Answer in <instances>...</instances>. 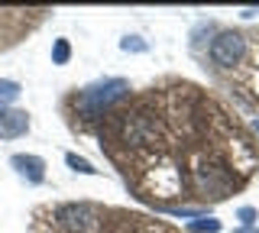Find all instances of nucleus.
<instances>
[{"instance_id": "f257e3e1", "label": "nucleus", "mask_w": 259, "mask_h": 233, "mask_svg": "<svg viewBox=\"0 0 259 233\" xmlns=\"http://www.w3.org/2000/svg\"><path fill=\"white\" fill-rule=\"evenodd\" d=\"M130 94V81H123V78H107V81L94 84V87H84V91L75 98V107L81 117H101L107 107H113L117 101H123Z\"/></svg>"}, {"instance_id": "f03ea898", "label": "nucleus", "mask_w": 259, "mask_h": 233, "mask_svg": "<svg viewBox=\"0 0 259 233\" xmlns=\"http://www.w3.org/2000/svg\"><path fill=\"white\" fill-rule=\"evenodd\" d=\"M243 55H246V39L240 33H221L210 42V62L221 68H233Z\"/></svg>"}, {"instance_id": "7ed1b4c3", "label": "nucleus", "mask_w": 259, "mask_h": 233, "mask_svg": "<svg viewBox=\"0 0 259 233\" xmlns=\"http://www.w3.org/2000/svg\"><path fill=\"white\" fill-rule=\"evenodd\" d=\"M55 223L65 233H88L94 227V207L91 204H59L55 207Z\"/></svg>"}, {"instance_id": "20e7f679", "label": "nucleus", "mask_w": 259, "mask_h": 233, "mask_svg": "<svg viewBox=\"0 0 259 233\" xmlns=\"http://www.w3.org/2000/svg\"><path fill=\"white\" fill-rule=\"evenodd\" d=\"M29 133V114L20 107H4L0 110V139H20Z\"/></svg>"}, {"instance_id": "39448f33", "label": "nucleus", "mask_w": 259, "mask_h": 233, "mask_svg": "<svg viewBox=\"0 0 259 233\" xmlns=\"http://www.w3.org/2000/svg\"><path fill=\"white\" fill-rule=\"evenodd\" d=\"M10 165L16 168V175H20V178H26L29 184H42V178H46V162L39 156H13L10 159Z\"/></svg>"}, {"instance_id": "423d86ee", "label": "nucleus", "mask_w": 259, "mask_h": 233, "mask_svg": "<svg viewBox=\"0 0 259 233\" xmlns=\"http://www.w3.org/2000/svg\"><path fill=\"white\" fill-rule=\"evenodd\" d=\"M16 98H20V84L10 81V78H0V110L10 107Z\"/></svg>"}, {"instance_id": "0eeeda50", "label": "nucleus", "mask_w": 259, "mask_h": 233, "mask_svg": "<svg viewBox=\"0 0 259 233\" xmlns=\"http://www.w3.org/2000/svg\"><path fill=\"white\" fill-rule=\"evenodd\" d=\"M65 165H68L71 172H81V175H97V168L88 162V159L75 156V152H65Z\"/></svg>"}, {"instance_id": "6e6552de", "label": "nucleus", "mask_w": 259, "mask_h": 233, "mask_svg": "<svg viewBox=\"0 0 259 233\" xmlns=\"http://www.w3.org/2000/svg\"><path fill=\"white\" fill-rule=\"evenodd\" d=\"M68 59H71V45H68V39H55V45H52V62H55V65H65Z\"/></svg>"}, {"instance_id": "1a4fd4ad", "label": "nucleus", "mask_w": 259, "mask_h": 233, "mask_svg": "<svg viewBox=\"0 0 259 233\" xmlns=\"http://www.w3.org/2000/svg\"><path fill=\"white\" fill-rule=\"evenodd\" d=\"M191 230H201V233H217L221 230V220H191Z\"/></svg>"}, {"instance_id": "9d476101", "label": "nucleus", "mask_w": 259, "mask_h": 233, "mask_svg": "<svg viewBox=\"0 0 259 233\" xmlns=\"http://www.w3.org/2000/svg\"><path fill=\"white\" fill-rule=\"evenodd\" d=\"M120 49H123V52H146V42L136 39V36H126L123 42H120Z\"/></svg>"}, {"instance_id": "9b49d317", "label": "nucleus", "mask_w": 259, "mask_h": 233, "mask_svg": "<svg viewBox=\"0 0 259 233\" xmlns=\"http://www.w3.org/2000/svg\"><path fill=\"white\" fill-rule=\"evenodd\" d=\"M168 214L172 217H201L204 211L201 207H168Z\"/></svg>"}, {"instance_id": "f8f14e48", "label": "nucleus", "mask_w": 259, "mask_h": 233, "mask_svg": "<svg viewBox=\"0 0 259 233\" xmlns=\"http://www.w3.org/2000/svg\"><path fill=\"white\" fill-rule=\"evenodd\" d=\"M240 220L246 223V227H253V223H256V211H253V207H240Z\"/></svg>"}, {"instance_id": "ddd939ff", "label": "nucleus", "mask_w": 259, "mask_h": 233, "mask_svg": "<svg viewBox=\"0 0 259 233\" xmlns=\"http://www.w3.org/2000/svg\"><path fill=\"white\" fill-rule=\"evenodd\" d=\"M237 233H259V230H256V227H240Z\"/></svg>"}, {"instance_id": "4468645a", "label": "nucleus", "mask_w": 259, "mask_h": 233, "mask_svg": "<svg viewBox=\"0 0 259 233\" xmlns=\"http://www.w3.org/2000/svg\"><path fill=\"white\" fill-rule=\"evenodd\" d=\"M253 126H256V133H259V120H256V123H253Z\"/></svg>"}]
</instances>
